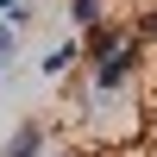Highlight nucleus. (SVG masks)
Segmentation results:
<instances>
[{
	"instance_id": "7ed1b4c3",
	"label": "nucleus",
	"mask_w": 157,
	"mask_h": 157,
	"mask_svg": "<svg viewBox=\"0 0 157 157\" xmlns=\"http://www.w3.org/2000/svg\"><path fill=\"white\" fill-rule=\"evenodd\" d=\"M82 38V63H101V57H113V50L132 38V25L126 19H101V25H88V32H75Z\"/></svg>"
},
{
	"instance_id": "39448f33",
	"label": "nucleus",
	"mask_w": 157,
	"mask_h": 157,
	"mask_svg": "<svg viewBox=\"0 0 157 157\" xmlns=\"http://www.w3.org/2000/svg\"><path fill=\"white\" fill-rule=\"evenodd\" d=\"M63 19H69L75 32H88V25L107 19V0H69V6H63Z\"/></svg>"
},
{
	"instance_id": "6e6552de",
	"label": "nucleus",
	"mask_w": 157,
	"mask_h": 157,
	"mask_svg": "<svg viewBox=\"0 0 157 157\" xmlns=\"http://www.w3.org/2000/svg\"><path fill=\"white\" fill-rule=\"evenodd\" d=\"M6 19H13V32H32V25H38V6H32V0H19Z\"/></svg>"
},
{
	"instance_id": "0eeeda50",
	"label": "nucleus",
	"mask_w": 157,
	"mask_h": 157,
	"mask_svg": "<svg viewBox=\"0 0 157 157\" xmlns=\"http://www.w3.org/2000/svg\"><path fill=\"white\" fill-rule=\"evenodd\" d=\"M132 38H138V44H157V0H145V6H138V19H132Z\"/></svg>"
},
{
	"instance_id": "f03ea898",
	"label": "nucleus",
	"mask_w": 157,
	"mask_h": 157,
	"mask_svg": "<svg viewBox=\"0 0 157 157\" xmlns=\"http://www.w3.org/2000/svg\"><path fill=\"white\" fill-rule=\"evenodd\" d=\"M44 151H50V120H38V113H25L0 138V157H44Z\"/></svg>"
},
{
	"instance_id": "9d476101",
	"label": "nucleus",
	"mask_w": 157,
	"mask_h": 157,
	"mask_svg": "<svg viewBox=\"0 0 157 157\" xmlns=\"http://www.w3.org/2000/svg\"><path fill=\"white\" fill-rule=\"evenodd\" d=\"M13 6H19V0H0V13H13Z\"/></svg>"
},
{
	"instance_id": "20e7f679",
	"label": "nucleus",
	"mask_w": 157,
	"mask_h": 157,
	"mask_svg": "<svg viewBox=\"0 0 157 157\" xmlns=\"http://www.w3.org/2000/svg\"><path fill=\"white\" fill-rule=\"evenodd\" d=\"M75 63H82V38H63V44H50L44 57H38V69H44L50 82H63V75H75Z\"/></svg>"
},
{
	"instance_id": "f257e3e1",
	"label": "nucleus",
	"mask_w": 157,
	"mask_h": 157,
	"mask_svg": "<svg viewBox=\"0 0 157 157\" xmlns=\"http://www.w3.org/2000/svg\"><path fill=\"white\" fill-rule=\"evenodd\" d=\"M138 82H145V44H138V38H126L113 57L88 63V88H94V94H132Z\"/></svg>"
},
{
	"instance_id": "1a4fd4ad",
	"label": "nucleus",
	"mask_w": 157,
	"mask_h": 157,
	"mask_svg": "<svg viewBox=\"0 0 157 157\" xmlns=\"http://www.w3.org/2000/svg\"><path fill=\"white\" fill-rule=\"evenodd\" d=\"M44 157H82V151H75V145H50Z\"/></svg>"
},
{
	"instance_id": "423d86ee",
	"label": "nucleus",
	"mask_w": 157,
	"mask_h": 157,
	"mask_svg": "<svg viewBox=\"0 0 157 157\" xmlns=\"http://www.w3.org/2000/svg\"><path fill=\"white\" fill-rule=\"evenodd\" d=\"M19 44H25V32H13V19L0 13V75H6L13 63H19Z\"/></svg>"
}]
</instances>
